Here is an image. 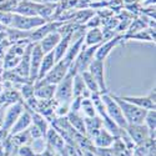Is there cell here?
I'll return each instance as SVG.
<instances>
[{
    "label": "cell",
    "instance_id": "obj_1",
    "mask_svg": "<svg viewBox=\"0 0 156 156\" xmlns=\"http://www.w3.org/2000/svg\"><path fill=\"white\" fill-rule=\"evenodd\" d=\"M114 100L118 102V105L120 106L121 109V112L125 118V121L126 124H130V125H134V124H144V119H145V115H146V111L145 109H141L134 104L129 102L126 100L122 99V96H118V95H114L112 96Z\"/></svg>",
    "mask_w": 156,
    "mask_h": 156
},
{
    "label": "cell",
    "instance_id": "obj_2",
    "mask_svg": "<svg viewBox=\"0 0 156 156\" xmlns=\"http://www.w3.org/2000/svg\"><path fill=\"white\" fill-rule=\"evenodd\" d=\"M101 100L104 102L105 111L109 115V118L119 127H125L127 124L125 121V118H124V115L121 112L120 106L118 105V102L114 100V98L111 95H109L108 93H104V94H101Z\"/></svg>",
    "mask_w": 156,
    "mask_h": 156
},
{
    "label": "cell",
    "instance_id": "obj_3",
    "mask_svg": "<svg viewBox=\"0 0 156 156\" xmlns=\"http://www.w3.org/2000/svg\"><path fill=\"white\" fill-rule=\"evenodd\" d=\"M73 79L74 75L68 71V74L65 75L64 79L56 84L55 87V100L58 104H70V101L74 99L73 95Z\"/></svg>",
    "mask_w": 156,
    "mask_h": 156
},
{
    "label": "cell",
    "instance_id": "obj_4",
    "mask_svg": "<svg viewBox=\"0 0 156 156\" xmlns=\"http://www.w3.org/2000/svg\"><path fill=\"white\" fill-rule=\"evenodd\" d=\"M69 68H70V65L66 64L62 59L59 60L53 66V69H51L40 81H37L35 85H46V84L56 85V84H59L65 77V75L68 74Z\"/></svg>",
    "mask_w": 156,
    "mask_h": 156
},
{
    "label": "cell",
    "instance_id": "obj_5",
    "mask_svg": "<svg viewBox=\"0 0 156 156\" xmlns=\"http://www.w3.org/2000/svg\"><path fill=\"white\" fill-rule=\"evenodd\" d=\"M45 24V19L41 16H24V15H14L12 16L11 27L20 30H30L33 28L43 27Z\"/></svg>",
    "mask_w": 156,
    "mask_h": 156
},
{
    "label": "cell",
    "instance_id": "obj_6",
    "mask_svg": "<svg viewBox=\"0 0 156 156\" xmlns=\"http://www.w3.org/2000/svg\"><path fill=\"white\" fill-rule=\"evenodd\" d=\"M124 129L126 130L129 136L131 137L135 146L141 145V144H144V142H146L147 140L152 139L150 136V133H149L146 125H144V124H134V125L127 124Z\"/></svg>",
    "mask_w": 156,
    "mask_h": 156
},
{
    "label": "cell",
    "instance_id": "obj_7",
    "mask_svg": "<svg viewBox=\"0 0 156 156\" xmlns=\"http://www.w3.org/2000/svg\"><path fill=\"white\" fill-rule=\"evenodd\" d=\"M44 56V53L39 44H34L30 53V66H29V81L31 84H35L37 80L39 68H40L41 59Z\"/></svg>",
    "mask_w": 156,
    "mask_h": 156
},
{
    "label": "cell",
    "instance_id": "obj_8",
    "mask_svg": "<svg viewBox=\"0 0 156 156\" xmlns=\"http://www.w3.org/2000/svg\"><path fill=\"white\" fill-rule=\"evenodd\" d=\"M87 71H89L90 74H91V76L94 77V80H95V81H96V84L99 85L100 94L106 93L105 74H104V61L94 59V60L91 61V64L89 65Z\"/></svg>",
    "mask_w": 156,
    "mask_h": 156
},
{
    "label": "cell",
    "instance_id": "obj_9",
    "mask_svg": "<svg viewBox=\"0 0 156 156\" xmlns=\"http://www.w3.org/2000/svg\"><path fill=\"white\" fill-rule=\"evenodd\" d=\"M124 100L134 104V105L145 109V110H155V87L146 96H122Z\"/></svg>",
    "mask_w": 156,
    "mask_h": 156
},
{
    "label": "cell",
    "instance_id": "obj_10",
    "mask_svg": "<svg viewBox=\"0 0 156 156\" xmlns=\"http://www.w3.org/2000/svg\"><path fill=\"white\" fill-rule=\"evenodd\" d=\"M122 37H124V36L118 35V36H115V37H111L110 40H106L105 43H101V44L99 45L98 50H96V53H95V59L104 61V60L106 59V56L111 53V50L121 41Z\"/></svg>",
    "mask_w": 156,
    "mask_h": 156
},
{
    "label": "cell",
    "instance_id": "obj_11",
    "mask_svg": "<svg viewBox=\"0 0 156 156\" xmlns=\"http://www.w3.org/2000/svg\"><path fill=\"white\" fill-rule=\"evenodd\" d=\"M45 139H46V145L53 149L55 152H60L64 147H65V141L61 137V135L56 131V130L53 129H48V131L45 134Z\"/></svg>",
    "mask_w": 156,
    "mask_h": 156
},
{
    "label": "cell",
    "instance_id": "obj_12",
    "mask_svg": "<svg viewBox=\"0 0 156 156\" xmlns=\"http://www.w3.org/2000/svg\"><path fill=\"white\" fill-rule=\"evenodd\" d=\"M21 112H23V104L15 102L14 105H12V106L8 110V112H6V115H5V119H4V121H3V129L6 130V131L9 133V130L11 129L12 125L15 124V121L18 120V118L21 115Z\"/></svg>",
    "mask_w": 156,
    "mask_h": 156
},
{
    "label": "cell",
    "instance_id": "obj_13",
    "mask_svg": "<svg viewBox=\"0 0 156 156\" xmlns=\"http://www.w3.org/2000/svg\"><path fill=\"white\" fill-rule=\"evenodd\" d=\"M84 122H85V130H86V136L89 139H94L95 135L104 127L102 121L100 116H91V118H86L84 116Z\"/></svg>",
    "mask_w": 156,
    "mask_h": 156
},
{
    "label": "cell",
    "instance_id": "obj_14",
    "mask_svg": "<svg viewBox=\"0 0 156 156\" xmlns=\"http://www.w3.org/2000/svg\"><path fill=\"white\" fill-rule=\"evenodd\" d=\"M56 64V61H55V55H54V50H51V51H49V53H46V54H44V56H43V59H41V64H40V68H39V74H37V80H36V83L37 81H40L43 77L53 69V66ZM35 83V84H36Z\"/></svg>",
    "mask_w": 156,
    "mask_h": 156
},
{
    "label": "cell",
    "instance_id": "obj_15",
    "mask_svg": "<svg viewBox=\"0 0 156 156\" xmlns=\"http://www.w3.org/2000/svg\"><path fill=\"white\" fill-rule=\"evenodd\" d=\"M30 125H31V112L27 109V111H23L21 115L18 118V120L15 121V124L11 126L8 135H14L16 133H20L23 130L28 129Z\"/></svg>",
    "mask_w": 156,
    "mask_h": 156
},
{
    "label": "cell",
    "instance_id": "obj_16",
    "mask_svg": "<svg viewBox=\"0 0 156 156\" xmlns=\"http://www.w3.org/2000/svg\"><path fill=\"white\" fill-rule=\"evenodd\" d=\"M60 39H61V34L59 31H51L48 35H45L40 40V43H39V45H40V48L43 50V53L46 54V53H49V51L54 50V48L60 41Z\"/></svg>",
    "mask_w": 156,
    "mask_h": 156
},
{
    "label": "cell",
    "instance_id": "obj_17",
    "mask_svg": "<svg viewBox=\"0 0 156 156\" xmlns=\"http://www.w3.org/2000/svg\"><path fill=\"white\" fill-rule=\"evenodd\" d=\"M114 139L115 136L110 131H108L105 127H102L93 139V144L96 147H110L114 142Z\"/></svg>",
    "mask_w": 156,
    "mask_h": 156
},
{
    "label": "cell",
    "instance_id": "obj_18",
    "mask_svg": "<svg viewBox=\"0 0 156 156\" xmlns=\"http://www.w3.org/2000/svg\"><path fill=\"white\" fill-rule=\"evenodd\" d=\"M73 95L74 98H90L91 93L87 90L83 76L80 74H75L73 79Z\"/></svg>",
    "mask_w": 156,
    "mask_h": 156
},
{
    "label": "cell",
    "instance_id": "obj_19",
    "mask_svg": "<svg viewBox=\"0 0 156 156\" xmlns=\"http://www.w3.org/2000/svg\"><path fill=\"white\" fill-rule=\"evenodd\" d=\"M83 45H84V34L77 37V39H76V41H75V43H74V44L68 49L66 54L64 55L62 60H64L65 62H66V64L71 65V64L74 62V60L76 59V56L79 55L80 50L83 49Z\"/></svg>",
    "mask_w": 156,
    "mask_h": 156
},
{
    "label": "cell",
    "instance_id": "obj_20",
    "mask_svg": "<svg viewBox=\"0 0 156 156\" xmlns=\"http://www.w3.org/2000/svg\"><path fill=\"white\" fill-rule=\"evenodd\" d=\"M56 85H35L34 86V96L39 100H50L54 98Z\"/></svg>",
    "mask_w": 156,
    "mask_h": 156
},
{
    "label": "cell",
    "instance_id": "obj_21",
    "mask_svg": "<svg viewBox=\"0 0 156 156\" xmlns=\"http://www.w3.org/2000/svg\"><path fill=\"white\" fill-rule=\"evenodd\" d=\"M69 124L73 126V129L75 131H77L79 134L86 135V130H85V122H84V116L80 112H73L69 111V114L66 115Z\"/></svg>",
    "mask_w": 156,
    "mask_h": 156
},
{
    "label": "cell",
    "instance_id": "obj_22",
    "mask_svg": "<svg viewBox=\"0 0 156 156\" xmlns=\"http://www.w3.org/2000/svg\"><path fill=\"white\" fill-rule=\"evenodd\" d=\"M73 37V33H68L64 37L61 36L60 41L58 43V45L54 48V55H55V61L58 62L59 60H61L64 58V55L66 54V51L69 49L70 45V40Z\"/></svg>",
    "mask_w": 156,
    "mask_h": 156
},
{
    "label": "cell",
    "instance_id": "obj_23",
    "mask_svg": "<svg viewBox=\"0 0 156 156\" xmlns=\"http://www.w3.org/2000/svg\"><path fill=\"white\" fill-rule=\"evenodd\" d=\"M84 40L85 44L84 46H91V45H99L104 43V37H102V31L99 28H91L86 35H84Z\"/></svg>",
    "mask_w": 156,
    "mask_h": 156
},
{
    "label": "cell",
    "instance_id": "obj_24",
    "mask_svg": "<svg viewBox=\"0 0 156 156\" xmlns=\"http://www.w3.org/2000/svg\"><path fill=\"white\" fill-rule=\"evenodd\" d=\"M9 137L11 139V141L14 142V144L19 147V146H23V145H30L31 144V136L29 134V130L28 129H25L23 130V131L20 133H16L14 135H9Z\"/></svg>",
    "mask_w": 156,
    "mask_h": 156
},
{
    "label": "cell",
    "instance_id": "obj_25",
    "mask_svg": "<svg viewBox=\"0 0 156 156\" xmlns=\"http://www.w3.org/2000/svg\"><path fill=\"white\" fill-rule=\"evenodd\" d=\"M31 112V122L40 130V131L43 133V135L45 136L48 129H49V124L46 121V118H44V116L41 114L39 112H35V111H30Z\"/></svg>",
    "mask_w": 156,
    "mask_h": 156
},
{
    "label": "cell",
    "instance_id": "obj_26",
    "mask_svg": "<svg viewBox=\"0 0 156 156\" xmlns=\"http://www.w3.org/2000/svg\"><path fill=\"white\" fill-rule=\"evenodd\" d=\"M80 75L83 76V80H84V83H85V85H86V87H87V90L90 93H91V94H96V93L100 94L99 85L94 80V77L91 76V74H90L87 70H85V71L80 73Z\"/></svg>",
    "mask_w": 156,
    "mask_h": 156
},
{
    "label": "cell",
    "instance_id": "obj_27",
    "mask_svg": "<svg viewBox=\"0 0 156 156\" xmlns=\"http://www.w3.org/2000/svg\"><path fill=\"white\" fill-rule=\"evenodd\" d=\"M145 125L150 133V136L152 139H155V129H156V112L155 110H147L146 115H145Z\"/></svg>",
    "mask_w": 156,
    "mask_h": 156
},
{
    "label": "cell",
    "instance_id": "obj_28",
    "mask_svg": "<svg viewBox=\"0 0 156 156\" xmlns=\"http://www.w3.org/2000/svg\"><path fill=\"white\" fill-rule=\"evenodd\" d=\"M80 110L84 112V116L86 118H91V116L96 115V110L93 104V100L90 98H83L81 99V105H80Z\"/></svg>",
    "mask_w": 156,
    "mask_h": 156
},
{
    "label": "cell",
    "instance_id": "obj_29",
    "mask_svg": "<svg viewBox=\"0 0 156 156\" xmlns=\"http://www.w3.org/2000/svg\"><path fill=\"white\" fill-rule=\"evenodd\" d=\"M54 28H55V24H54V25H53V24H51V25H46V24H44V27H43V28H40L39 30H36L35 33H33L30 36H31L33 40H39V41H40L45 35H48L49 33L53 31Z\"/></svg>",
    "mask_w": 156,
    "mask_h": 156
},
{
    "label": "cell",
    "instance_id": "obj_30",
    "mask_svg": "<svg viewBox=\"0 0 156 156\" xmlns=\"http://www.w3.org/2000/svg\"><path fill=\"white\" fill-rule=\"evenodd\" d=\"M91 152L95 155V156H115V152L112 150V147H96L94 146Z\"/></svg>",
    "mask_w": 156,
    "mask_h": 156
},
{
    "label": "cell",
    "instance_id": "obj_31",
    "mask_svg": "<svg viewBox=\"0 0 156 156\" xmlns=\"http://www.w3.org/2000/svg\"><path fill=\"white\" fill-rule=\"evenodd\" d=\"M16 155L18 156H36V152L33 150L30 145H23L18 147Z\"/></svg>",
    "mask_w": 156,
    "mask_h": 156
},
{
    "label": "cell",
    "instance_id": "obj_32",
    "mask_svg": "<svg viewBox=\"0 0 156 156\" xmlns=\"http://www.w3.org/2000/svg\"><path fill=\"white\" fill-rule=\"evenodd\" d=\"M23 96L25 98V100L27 99H29V98H31L33 95H34V85L31 84V83H27L24 86H23Z\"/></svg>",
    "mask_w": 156,
    "mask_h": 156
},
{
    "label": "cell",
    "instance_id": "obj_33",
    "mask_svg": "<svg viewBox=\"0 0 156 156\" xmlns=\"http://www.w3.org/2000/svg\"><path fill=\"white\" fill-rule=\"evenodd\" d=\"M12 14H10V12L8 11H2L0 12V23H3L4 25H11L12 23Z\"/></svg>",
    "mask_w": 156,
    "mask_h": 156
},
{
    "label": "cell",
    "instance_id": "obj_34",
    "mask_svg": "<svg viewBox=\"0 0 156 156\" xmlns=\"http://www.w3.org/2000/svg\"><path fill=\"white\" fill-rule=\"evenodd\" d=\"M99 24H100V19L98 16H95V18H91V19L89 20L87 27H90V28H98Z\"/></svg>",
    "mask_w": 156,
    "mask_h": 156
},
{
    "label": "cell",
    "instance_id": "obj_35",
    "mask_svg": "<svg viewBox=\"0 0 156 156\" xmlns=\"http://www.w3.org/2000/svg\"><path fill=\"white\" fill-rule=\"evenodd\" d=\"M8 131H6V130H4V129H2V130H0V142H2L6 136H8Z\"/></svg>",
    "mask_w": 156,
    "mask_h": 156
},
{
    "label": "cell",
    "instance_id": "obj_36",
    "mask_svg": "<svg viewBox=\"0 0 156 156\" xmlns=\"http://www.w3.org/2000/svg\"><path fill=\"white\" fill-rule=\"evenodd\" d=\"M83 154H84V156H95L91 151H83Z\"/></svg>",
    "mask_w": 156,
    "mask_h": 156
},
{
    "label": "cell",
    "instance_id": "obj_37",
    "mask_svg": "<svg viewBox=\"0 0 156 156\" xmlns=\"http://www.w3.org/2000/svg\"><path fill=\"white\" fill-rule=\"evenodd\" d=\"M60 154H61V156H69V155H68L66 152H65V151H64V149H62V150L60 151Z\"/></svg>",
    "mask_w": 156,
    "mask_h": 156
},
{
    "label": "cell",
    "instance_id": "obj_38",
    "mask_svg": "<svg viewBox=\"0 0 156 156\" xmlns=\"http://www.w3.org/2000/svg\"><path fill=\"white\" fill-rule=\"evenodd\" d=\"M54 156H61V154L60 152H55V155Z\"/></svg>",
    "mask_w": 156,
    "mask_h": 156
},
{
    "label": "cell",
    "instance_id": "obj_39",
    "mask_svg": "<svg viewBox=\"0 0 156 156\" xmlns=\"http://www.w3.org/2000/svg\"><path fill=\"white\" fill-rule=\"evenodd\" d=\"M44 2H56V0H44Z\"/></svg>",
    "mask_w": 156,
    "mask_h": 156
},
{
    "label": "cell",
    "instance_id": "obj_40",
    "mask_svg": "<svg viewBox=\"0 0 156 156\" xmlns=\"http://www.w3.org/2000/svg\"><path fill=\"white\" fill-rule=\"evenodd\" d=\"M3 2H5V0H0V3H3Z\"/></svg>",
    "mask_w": 156,
    "mask_h": 156
},
{
    "label": "cell",
    "instance_id": "obj_41",
    "mask_svg": "<svg viewBox=\"0 0 156 156\" xmlns=\"http://www.w3.org/2000/svg\"><path fill=\"white\" fill-rule=\"evenodd\" d=\"M10 156H18V155H10Z\"/></svg>",
    "mask_w": 156,
    "mask_h": 156
}]
</instances>
